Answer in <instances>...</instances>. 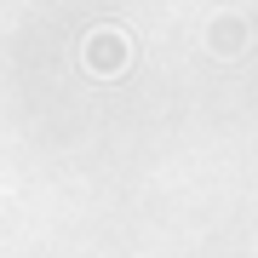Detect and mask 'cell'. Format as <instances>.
<instances>
[{
	"label": "cell",
	"mask_w": 258,
	"mask_h": 258,
	"mask_svg": "<svg viewBox=\"0 0 258 258\" xmlns=\"http://www.w3.org/2000/svg\"><path fill=\"white\" fill-rule=\"evenodd\" d=\"M120 63H126L120 35H98V40H92V69H120Z\"/></svg>",
	"instance_id": "obj_1"
}]
</instances>
